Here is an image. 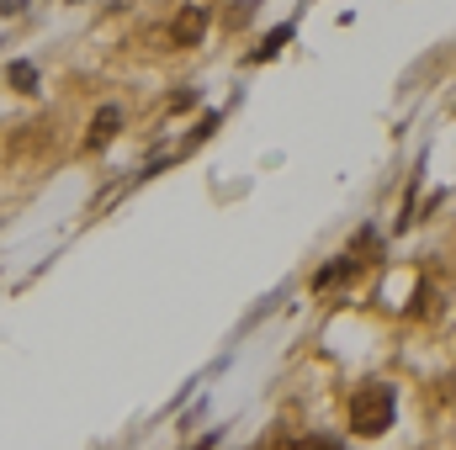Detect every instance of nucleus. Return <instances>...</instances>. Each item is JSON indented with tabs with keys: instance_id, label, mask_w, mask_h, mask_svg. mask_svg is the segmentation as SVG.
<instances>
[{
	"instance_id": "obj_1",
	"label": "nucleus",
	"mask_w": 456,
	"mask_h": 450,
	"mask_svg": "<svg viewBox=\"0 0 456 450\" xmlns=\"http://www.w3.org/2000/svg\"><path fill=\"white\" fill-rule=\"evenodd\" d=\"M350 430L361 435V440H377V435H387L393 430V414H398V403H393V387L387 382H361L355 392H350Z\"/></svg>"
},
{
	"instance_id": "obj_2",
	"label": "nucleus",
	"mask_w": 456,
	"mask_h": 450,
	"mask_svg": "<svg viewBox=\"0 0 456 450\" xmlns=\"http://www.w3.org/2000/svg\"><path fill=\"white\" fill-rule=\"evenodd\" d=\"M170 37H175L181 48H197V43L208 37V5H186V11L170 21Z\"/></svg>"
},
{
	"instance_id": "obj_3",
	"label": "nucleus",
	"mask_w": 456,
	"mask_h": 450,
	"mask_svg": "<svg viewBox=\"0 0 456 450\" xmlns=\"http://www.w3.org/2000/svg\"><path fill=\"white\" fill-rule=\"evenodd\" d=\"M117 127H122V107H102L96 122H91V133H86V149H107L117 138Z\"/></svg>"
},
{
	"instance_id": "obj_4",
	"label": "nucleus",
	"mask_w": 456,
	"mask_h": 450,
	"mask_svg": "<svg viewBox=\"0 0 456 450\" xmlns=\"http://www.w3.org/2000/svg\"><path fill=\"white\" fill-rule=\"evenodd\" d=\"M355 265H361V260H350V254H340L335 265H324V270L314 276V292H330V286H340V281H350V276H355Z\"/></svg>"
},
{
	"instance_id": "obj_5",
	"label": "nucleus",
	"mask_w": 456,
	"mask_h": 450,
	"mask_svg": "<svg viewBox=\"0 0 456 450\" xmlns=\"http://www.w3.org/2000/svg\"><path fill=\"white\" fill-rule=\"evenodd\" d=\"M5 85H11V91H21V96H32V91H37V69L16 59V64L5 69Z\"/></svg>"
},
{
	"instance_id": "obj_6",
	"label": "nucleus",
	"mask_w": 456,
	"mask_h": 450,
	"mask_svg": "<svg viewBox=\"0 0 456 450\" xmlns=\"http://www.w3.org/2000/svg\"><path fill=\"white\" fill-rule=\"evenodd\" d=\"M287 37H292V27H276V32H271V37H265V43H260V48H249V64H265V59H276V53H281V43H287Z\"/></svg>"
}]
</instances>
